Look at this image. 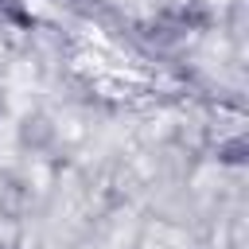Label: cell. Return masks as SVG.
<instances>
[{
	"instance_id": "cell-1",
	"label": "cell",
	"mask_w": 249,
	"mask_h": 249,
	"mask_svg": "<svg viewBox=\"0 0 249 249\" xmlns=\"http://www.w3.org/2000/svg\"><path fill=\"white\" fill-rule=\"evenodd\" d=\"M51 136H54V128H51V121H47L43 113L23 117V124H19V144H27V148H43Z\"/></svg>"
},
{
	"instance_id": "cell-5",
	"label": "cell",
	"mask_w": 249,
	"mask_h": 249,
	"mask_svg": "<svg viewBox=\"0 0 249 249\" xmlns=\"http://www.w3.org/2000/svg\"><path fill=\"white\" fill-rule=\"evenodd\" d=\"M0 249H12V245H8V241H0Z\"/></svg>"
},
{
	"instance_id": "cell-2",
	"label": "cell",
	"mask_w": 249,
	"mask_h": 249,
	"mask_svg": "<svg viewBox=\"0 0 249 249\" xmlns=\"http://www.w3.org/2000/svg\"><path fill=\"white\" fill-rule=\"evenodd\" d=\"M179 19H183V27H187V31H206V27L214 23V16H210L206 0H187V4H183V12H179Z\"/></svg>"
},
{
	"instance_id": "cell-3",
	"label": "cell",
	"mask_w": 249,
	"mask_h": 249,
	"mask_svg": "<svg viewBox=\"0 0 249 249\" xmlns=\"http://www.w3.org/2000/svg\"><path fill=\"white\" fill-rule=\"evenodd\" d=\"M245 160H249V140H245V136H230V140L218 144V163L237 167V163H245Z\"/></svg>"
},
{
	"instance_id": "cell-4",
	"label": "cell",
	"mask_w": 249,
	"mask_h": 249,
	"mask_svg": "<svg viewBox=\"0 0 249 249\" xmlns=\"http://www.w3.org/2000/svg\"><path fill=\"white\" fill-rule=\"evenodd\" d=\"M4 12H8V19H16V23H23V27L31 23V16H27V12H23V8L16 4V0H4Z\"/></svg>"
},
{
	"instance_id": "cell-6",
	"label": "cell",
	"mask_w": 249,
	"mask_h": 249,
	"mask_svg": "<svg viewBox=\"0 0 249 249\" xmlns=\"http://www.w3.org/2000/svg\"><path fill=\"white\" fill-rule=\"evenodd\" d=\"M0 113H4V97H0Z\"/></svg>"
}]
</instances>
